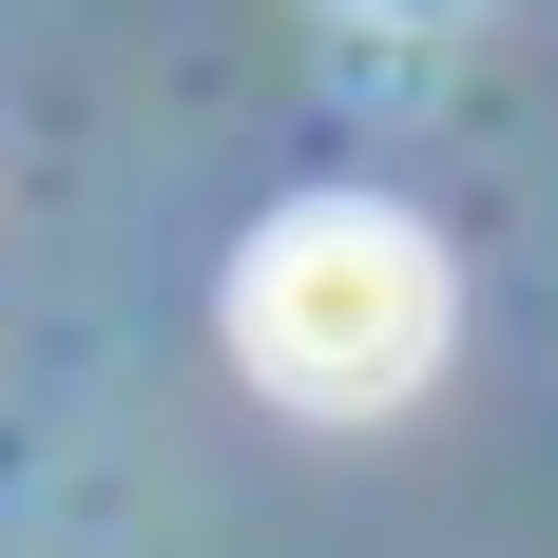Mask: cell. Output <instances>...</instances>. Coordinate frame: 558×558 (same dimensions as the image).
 Segmentation results:
<instances>
[{
	"mask_svg": "<svg viewBox=\"0 0 558 558\" xmlns=\"http://www.w3.org/2000/svg\"><path fill=\"white\" fill-rule=\"evenodd\" d=\"M231 347H251V386L308 404V424H366L444 366V251L404 213H289L251 231V270H231Z\"/></svg>",
	"mask_w": 558,
	"mask_h": 558,
	"instance_id": "obj_1",
	"label": "cell"
}]
</instances>
